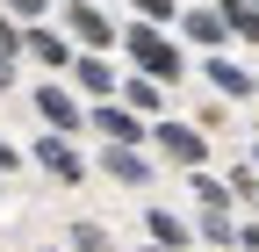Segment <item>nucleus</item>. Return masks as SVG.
<instances>
[{"instance_id":"nucleus-1","label":"nucleus","mask_w":259,"mask_h":252,"mask_svg":"<svg viewBox=\"0 0 259 252\" xmlns=\"http://www.w3.org/2000/svg\"><path fill=\"white\" fill-rule=\"evenodd\" d=\"M115 51L130 58V72H144V79H158V87H173V79H187V51H180V36H166L158 22H122V36H115Z\"/></svg>"},{"instance_id":"nucleus-2","label":"nucleus","mask_w":259,"mask_h":252,"mask_svg":"<svg viewBox=\"0 0 259 252\" xmlns=\"http://www.w3.org/2000/svg\"><path fill=\"white\" fill-rule=\"evenodd\" d=\"M29 108H36V122H44V130H58V137H79V130H87V101L65 87V72H36Z\"/></svg>"},{"instance_id":"nucleus-3","label":"nucleus","mask_w":259,"mask_h":252,"mask_svg":"<svg viewBox=\"0 0 259 252\" xmlns=\"http://www.w3.org/2000/svg\"><path fill=\"white\" fill-rule=\"evenodd\" d=\"M151 151L194 173V166H209V130H202V122H180V115H158L151 122Z\"/></svg>"},{"instance_id":"nucleus-4","label":"nucleus","mask_w":259,"mask_h":252,"mask_svg":"<svg viewBox=\"0 0 259 252\" xmlns=\"http://www.w3.org/2000/svg\"><path fill=\"white\" fill-rule=\"evenodd\" d=\"M58 29L79 51H115V36H122V22L101 15V0H65V8H58Z\"/></svg>"},{"instance_id":"nucleus-5","label":"nucleus","mask_w":259,"mask_h":252,"mask_svg":"<svg viewBox=\"0 0 259 252\" xmlns=\"http://www.w3.org/2000/svg\"><path fill=\"white\" fill-rule=\"evenodd\" d=\"M29 166H36V173H51L58 187H87V159H79V144L72 137H58V130H36V144H29Z\"/></svg>"},{"instance_id":"nucleus-6","label":"nucleus","mask_w":259,"mask_h":252,"mask_svg":"<svg viewBox=\"0 0 259 252\" xmlns=\"http://www.w3.org/2000/svg\"><path fill=\"white\" fill-rule=\"evenodd\" d=\"M87 130H101V144H151V122L137 108H122L115 94L108 101H87Z\"/></svg>"},{"instance_id":"nucleus-7","label":"nucleus","mask_w":259,"mask_h":252,"mask_svg":"<svg viewBox=\"0 0 259 252\" xmlns=\"http://www.w3.org/2000/svg\"><path fill=\"white\" fill-rule=\"evenodd\" d=\"M72 36H65V29L58 22H29L22 29V58H29V65H36V72H65V65H72Z\"/></svg>"},{"instance_id":"nucleus-8","label":"nucleus","mask_w":259,"mask_h":252,"mask_svg":"<svg viewBox=\"0 0 259 252\" xmlns=\"http://www.w3.org/2000/svg\"><path fill=\"white\" fill-rule=\"evenodd\" d=\"M65 87H72L79 101H108V94H115V65H108V51H72Z\"/></svg>"},{"instance_id":"nucleus-9","label":"nucleus","mask_w":259,"mask_h":252,"mask_svg":"<svg viewBox=\"0 0 259 252\" xmlns=\"http://www.w3.org/2000/svg\"><path fill=\"white\" fill-rule=\"evenodd\" d=\"M202 79L223 94V101H252V94H259V72H252V65H238V58H223V51H209V58H202Z\"/></svg>"},{"instance_id":"nucleus-10","label":"nucleus","mask_w":259,"mask_h":252,"mask_svg":"<svg viewBox=\"0 0 259 252\" xmlns=\"http://www.w3.org/2000/svg\"><path fill=\"white\" fill-rule=\"evenodd\" d=\"M94 166H101L115 187H151V159H144V144H101V151H94Z\"/></svg>"},{"instance_id":"nucleus-11","label":"nucleus","mask_w":259,"mask_h":252,"mask_svg":"<svg viewBox=\"0 0 259 252\" xmlns=\"http://www.w3.org/2000/svg\"><path fill=\"white\" fill-rule=\"evenodd\" d=\"M180 36H187L194 51H223V44H231V22H223L216 8H187V15H180Z\"/></svg>"},{"instance_id":"nucleus-12","label":"nucleus","mask_w":259,"mask_h":252,"mask_svg":"<svg viewBox=\"0 0 259 252\" xmlns=\"http://www.w3.org/2000/svg\"><path fill=\"white\" fill-rule=\"evenodd\" d=\"M115 101H122V108H137L144 122H158V115H166V87L144 79V72H130V79H115Z\"/></svg>"},{"instance_id":"nucleus-13","label":"nucleus","mask_w":259,"mask_h":252,"mask_svg":"<svg viewBox=\"0 0 259 252\" xmlns=\"http://www.w3.org/2000/svg\"><path fill=\"white\" fill-rule=\"evenodd\" d=\"M144 238H151V245H166V252H180V245H194V231L180 224L173 209H144Z\"/></svg>"},{"instance_id":"nucleus-14","label":"nucleus","mask_w":259,"mask_h":252,"mask_svg":"<svg viewBox=\"0 0 259 252\" xmlns=\"http://www.w3.org/2000/svg\"><path fill=\"white\" fill-rule=\"evenodd\" d=\"M194 231H202V245H238L231 202H202V216H194Z\"/></svg>"},{"instance_id":"nucleus-15","label":"nucleus","mask_w":259,"mask_h":252,"mask_svg":"<svg viewBox=\"0 0 259 252\" xmlns=\"http://www.w3.org/2000/svg\"><path fill=\"white\" fill-rule=\"evenodd\" d=\"M216 15L231 22V36H245V44H259V8H252V0H216Z\"/></svg>"},{"instance_id":"nucleus-16","label":"nucleus","mask_w":259,"mask_h":252,"mask_svg":"<svg viewBox=\"0 0 259 252\" xmlns=\"http://www.w3.org/2000/svg\"><path fill=\"white\" fill-rule=\"evenodd\" d=\"M65 245H72V252H108L115 238H108L101 224H72V231H65Z\"/></svg>"},{"instance_id":"nucleus-17","label":"nucleus","mask_w":259,"mask_h":252,"mask_svg":"<svg viewBox=\"0 0 259 252\" xmlns=\"http://www.w3.org/2000/svg\"><path fill=\"white\" fill-rule=\"evenodd\" d=\"M231 202H259V166H231Z\"/></svg>"},{"instance_id":"nucleus-18","label":"nucleus","mask_w":259,"mask_h":252,"mask_svg":"<svg viewBox=\"0 0 259 252\" xmlns=\"http://www.w3.org/2000/svg\"><path fill=\"white\" fill-rule=\"evenodd\" d=\"M130 8H137L144 22H158V29H173V22H180V0H130Z\"/></svg>"},{"instance_id":"nucleus-19","label":"nucleus","mask_w":259,"mask_h":252,"mask_svg":"<svg viewBox=\"0 0 259 252\" xmlns=\"http://www.w3.org/2000/svg\"><path fill=\"white\" fill-rule=\"evenodd\" d=\"M0 8H8V15H22V29H29V22H51V15H58L51 0H0Z\"/></svg>"},{"instance_id":"nucleus-20","label":"nucleus","mask_w":259,"mask_h":252,"mask_svg":"<svg viewBox=\"0 0 259 252\" xmlns=\"http://www.w3.org/2000/svg\"><path fill=\"white\" fill-rule=\"evenodd\" d=\"M0 58H22V22L0 8Z\"/></svg>"},{"instance_id":"nucleus-21","label":"nucleus","mask_w":259,"mask_h":252,"mask_svg":"<svg viewBox=\"0 0 259 252\" xmlns=\"http://www.w3.org/2000/svg\"><path fill=\"white\" fill-rule=\"evenodd\" d=\"M22 166H29V151H22V144H8V137H0V173H22Z\"/></svg>"},{"instance_id":"nucleus-22","label":"nucleus","mask_w":259,"mask_h":252,"mask_svg":"<svg viewBox=\"0 0 259 252\" xmlns=\"http://www.w3.org/2000/svg\"><path fill=\"white\" fill-rule=\"evenodd\" d=\"M22 87V58H0V94H15Z\"/></svg>"},{"instance_id":"nucleus-23","label":"nucleus","mask_w":259,"mask_h":252,"mask_svg":"<svg viewBox=\"0 0 259 252\" xmlns=\"http://www.w3.org/2000/svg\"><path fill=\"white\" fill-rule=\"evenodd\" d=\"M238 252H259V224H238Z\"/></svg>"},{"instance_id":"nucleus-24","label":"nucleus","mask_w":259,"mask_h":252,"mask_svg":"<svg viewBox=\"0 0 259 252\" xmlns=\"http://www.w3.org/2000/svg\"><path fill=\"white\" fill-rule=\"evenodd\" d=\"M36 252H72V245H36Z\"/></svg>"},{"instance_id":"nucleus-25","label":"nucleus","mask_w":259,"mask_h":252,"mask_svg":"<svg viewBox=\"0 0 259 252\" xmlns=\"http://www.w3.org/2000/svg\"><path fill=\"white\" fill-rule=\"evenodd\" d=\"M137 252H166V245H137Z\"/></svg>"},{"instance_id":"nucleus-26","label":"nucleus","mask_w":259,"mask_h":252,"mask_svg":"<svg viewBox=\"0 0 259 252\" xmlns=\"http://www.w3.org/2000/svg\"><path fill=\"white\" fill-rule=\"evenodd\" d=\"M252 166H259V144H252Z\"/></svg>"},{"instance_id":"nucleus-27","label":"nucleus","mask_w":259,"mask_h":252,"mask_svg":"<svg viewBox=\"0 0 259 252\" xmlns=\"http://www.w3.org/2000/svg\"><path fill=\"white\" fill-rule=\"evenodd\" d=\"M252 8H259V0H252Z\"/></svg>"},{"instance_id":"nucleus-28","label":"nucleus","mask_w":259,"mask_h":252,"mask_svg":"<svg viewBox=\"0 0 259 252\" xmlns=\"http://www.w3.org/2000/svg\"><path fill=\"white\" fill-rule=\"evenodd\" d=\"M101 8H108V0H101Z\"/></svg>"}]
</instances>
